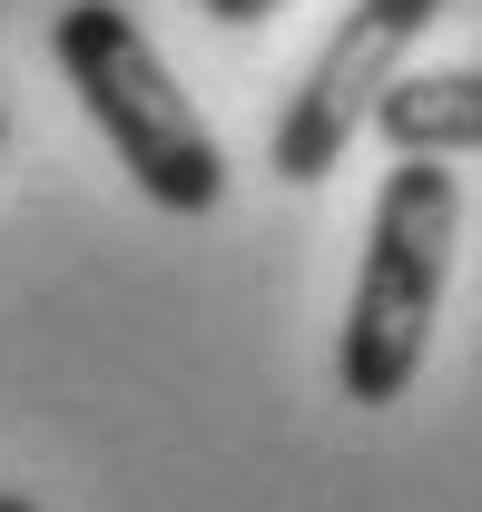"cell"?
Here are the masks:
<instances>
[{
    "instance_id": "1",
    "label": "cell",
    "mask_w": 482,
    "mask_h": 512,
    "mask_svg": "<svg viewBox=\"0 0 482 512\" xmlns=\"http://www.w3.org/2000/svg\"><path fill=\"white\" fill-rule=\"evenodd\" d=\"M453 237H463V188L443 158H394L374 217H364V266L355 306H345V345H335V384L345 404H404L423 375V345L443 316V276H453Z\"/></svg>"
},
{
    "instance_id": "2",
    "label": "cell",
    "mask_w": 482,
    "mask_h": 512,
    "mask_svg": "<svg viewBox=\"0 0 482 512\" xmlns=\"http://www.w3.org/2000/svg\"><path fill=\"white\" fill-rule=\"evenodd\" d=\"M50 50H60L89 128L119 148V168L158 197L168 217H207V207L227 197V148L207 138L197 99L168 79V60L148 50V30L128 20L119 0H69L60 20H50Z\"/></svg>"
},
{
    "instance_id": "3",
    "label": "cell",
    "mask_w": 482,
    "mask_h": 512,
    "mask_svg": "<svg viewBox=\"0 0 482 512\" xmlns=\"http://www.w3.org/2000/svg\"><path fill=\"white\" fill-rule=\"evenodd\" d=\"M433 10H443V0H355V10H345V30L315 50L305 89L286 99V119L266 138V168H276L286 188H315L325 168H345L355 128L374 119V99L404 79L414 40L433 30Z\"/></svg>"
},
{
    "instance_id": "4",
    "label": "cell",
    "mask_w": 482,
    "mask_h": 512,
    "mask_svg": "<svg viewBox=\"0 0 482 512\" xmlns=\"http://www.w3.org/2000/svg\"><path fill=\"white\" fill-rule=\"evenodd\" d=\"M364 128H384L394 158H473L482 148V69H404L374 99Z\"/></svg>"
},
{
    "instance_id": "5",
    "label": "cell",
    "mask_w": 482,
    "mask_h": 512,
    "mask_svg": "<svg viewBox=\"0 0 482 512\" xmlns=\"http://www.w3.org/2000/svg\"><path fill=\"white\" fill-rule=\"evenodd\" d=\"M197 10H207V20H227V30H256V20H276L286 0H197Z\"/></svg>"
},
{
    "instance_id": "6",
    "label": "cell",
    "mask_w": 482,
    "mask_h": 512,
    "mask_svg": "<svg viewBox=\"0 0 482 512\" xmlns=\"http://www.w3.org/2000/svg\"><path fill=\"white\" fill-rule=\"evenodd\" d=\"M0 512H40V503H30V493H0Z\"/></svg>"
},
{
    "instance_id": "7",
    "label": "cell",
    "mask_w": 482,
    "mask_h": 512,
    "mask_svg": "<svg viewBox=\"0 0 482 512\" xmlns=\"http://www.w3.org/2000/svg\"><path fill=\"white\" fill-rule=\"evenodd\" d=\"M0 138H10V109H0Z\"/></svg>"
}]
</instances>
